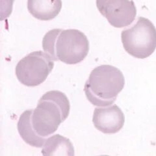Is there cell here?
Returning a JSON list of instances; mask_svg holds the SVG:
<instances>
[{"instance_id": "1", "label": "cell", "mask_w": 156, "mask_h": 156, "mask_svg": "<svg viewBox=\"0 0 156 156\" xmlns=\"http://www.w3.org/2000/svg\"><path fill=\"white\" fill-rule=\"evenodd\" d=\"M43 50L54 61L76 65L85 59L89 51V41L78 29H53L42 40Z\"/></svg>"}, {"instance_id": "2", "label": "cell", "mask_w": 156, "mask_h": 156, "mask_svg": "<svg viewBox=\"0 0 156 156\" xmlns=\"http://www.w3.org/2000/svg\"><path fill=\"white\" fill-rule=\"evenodd\" d=\"M70 109V101L65 94L58 90L47 92L33 110L31 122L34 129L42 137L51 135L68 118Z\"/></svg>"}, {"instance_id": "3", "label": "cell", "mask_w": 156, "mask_h": 156, "mask_svg": "<svg viewBox=\"0 0 156 156\" xmlns=\"http://www.w3.org/2000/svg\"><path fill=\"white\" fill-rule=\"evenodd\" d=\"M124 85V76L119 68L104 65L91 72L85 84L84 91L92 105L106 107L114 103Z\"/></svg>"}, {"instance_id": "4", "label": "cell", "mask_w": 156, "mask_h": 156, "mask_svg": "<svg viewBox=\"0 0 156 156\" xmlns=\"http://www.w3.org/2000/svg\"><path fill=\"white\" fill-rule=\"evenodd\" d=\"M121 39L129 55L137 58H147L156 49V28L148 18L139 17L133 27L122 31Z\"/></svg>"}, {"instance_id": "5", "label": "cell", "mask_w": 156, "mask_h": 156, "mask_svg": "<svg viewBox=\"0 0 156 156\" xmlns=\"http://www.w3.org/2000/svg\"><path fill=\"white\" fill-rule=\"evenodd\" d=\"M51 56L45 51L29 53L20 61L16 66L18 80L27 87H36L44 81L54 67Z\"/></svg>"}, {"instance_id": "6", "label": "cell", "mask_w": 156, "mask_h": 156, "mask_svg": "<svg viewBox=\"0 0 156 156\" xmlns=\"http://www.w3.org/2000/svg\"><path fill=\"white\" fill-rule=\"evenodd\" d=\"M96 6L112 26H129L135 19L136 9L131 0H96Z\"/></svg>"}, {"instance_id": "7", "label": "cell", "mask_w": 156, "mask_h": 156, "mask_svg": "<svg viewBox=\"0 0 156 156\" xmlns=\"http://www.w3.org/2000/svg\"><path fill=\"white\" fill-rule=\"evenodd\" d=\"M92 122L95 128L105 134L118 133L123 128L125 116L116 105L99 107L94 109Z\"/></svg>"}, {"instance_id": "8", "label": "cell", "mask_w": 156, "mask_h": 156, "mask_svg": "<svg viewBox=\"0 0 156 156\" xmlns=\"http://www.w3.org/2000/svg\"><path fill=\"white\" fill-rule=\"evenodd\" d=\"M61 0H27V9L39 20L50 21L60 13Z\"/></svg>"}, {"instance_id": "9", "label": "cell", "mask_w": 156, "mask_h": 156, "mask_svg": "<svg viewBox=\"0 0 156 156\" xmlns=\"http://www.w3.org/2000/svg\"><path fill=\"white\" fill-rule=\"evenodd\" d=\"M33 110H27L20 115L18 122V131L24 142L35 148H42L46 138L39 136L34 129L31 122Z\"/></svg>"}, {"instance_id": "10", "label": "cell", "mask_w": 156, "mask_h": 156, "mask_svg": "<svg viewBox=\"0 0 156 156\" xmlns=\"http://www.w3.org/2000/svg\"><path fill=\"white\" fill-rule=\"evenodd\" d=\"M44 155H74V148L70 140L59 134L46 139L43 146Z\"/></svg>"}]
</instances>
